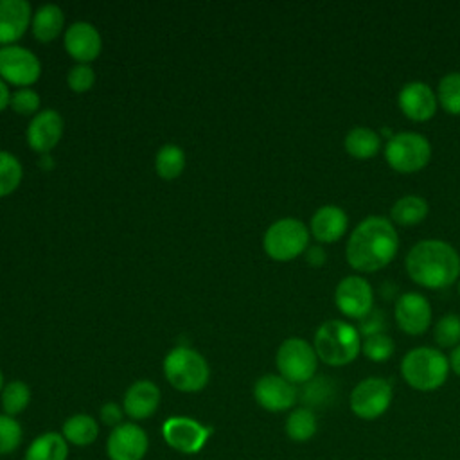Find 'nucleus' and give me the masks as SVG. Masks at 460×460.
<instances>
[{"label":"nucleus","instance_id":"f257e3e1","mask_svg":"<svg viewBox=\"0 0 460 460\" xmlns=\"http://www.w3.org/2000/svg\"><path fill=\"white\" fill-rule=\"evenodd\" d=\"M399 250V237L394 225L383 216L365 217L350 234L345 257L358 271H377L388 266Z\"/></svg>","mask_w":460,"mask_h":460},{"label":"nucleus","instance_id":"f03ea898","mask_svg":"<svg viewBox=\"0 0 460 460\" xmlns=\"http://www.w3.org/2000/svg\"><path fill=\"white\" fill-rule=\"evenodd\" d=\"M406 271L415 284L442 289L460 277V255L446 241L424 239L408 252Z\"/></svg>","mask_w":460,"mask_h":460},{"label":"nucleus","instance_id":"7ed1b4c3","mask_svg":"<svg viewBox=\"0 0 460 460\" xmlns=\"http://www.w3.org/2000/svg\"><path fill=\"white\" fill-rule=\"evenodd\" d=\"M313 347L318 359L331 367L352 363L361 350V338L354 325L345 320H327L316 332Z\"/></svg>","mask_w":460,"mask_h":460},{"label":"nucleus","instance_id":"20e7f679","mask_svg":"<svg viewBox=\"0 0 460 460\" xmlns=\"http://www.w3.org/2000/svg\"><path fill=\"white\" fill-rule=\"evenodd\" d=\"M401 374L411 388L419 392H433L446 383L449 359L437 349L417 347L402 358Z\"/></svg>","mask_w":460,"mask_h":460},{"label":"nucleus","instance_id":"39448f33","mask_svg":"<svg viewBox=\"0 0 460 460\" xmlns=\"http://www.w3.org/2000/svg\"><path fill=\"white\" fill-rule=\"evenodd\" d=\"M164 376L174 390L194 394L207 386L210 368L207 359L198 350L178 345L164 359Z\"/></svg>","mask_w":460,"mask_h":460},{"label":"nucleus","instance_id":"423d86ee","mask_svg":"<svg viewBox=\"0 0 460 460\" xmlns=\"http://www.w3.org/2000/svg\"><path fill=\"white\" fill-rule=\"evenodd\" d=\"M264 252L279 262L293 261L309 246L307 226L295 217H282L268 226L262 237Z\"/></svg>","mask_w":460,"mask_h":460},{"label":"nucleus","instance_id":"0eeeda50","mask_svg":"<svg viewBox=\"0 0 460 460\" xmlns=\"http://www.w3.org/2000/svg\"><path fill=\"white\" fill-rule=\"evenodd\" d=\"M279 374L293 385H305L318 368V356L311 343L302 338L284 340L275 356Z\"/></svg>","mask_w":460,"mask_h":460},{"label":"nucleus","instance_id":"6e6552de","mask_svg":"<svg viewBox=\"0 0 460 460\" xmlns=\"http://www.w3.org/2000/svg\"><path fill=\"white\" fill-rule=\"evenodd\" d=\"M385 158L397 172H417L428 165L431 146L426 137L413 131L395 133L385 146Z\"/></svg>","mask_w":460,"mask_h":460},{"label":"nucleus","instance_id":"1a4fd4ad","mask_svg":"<svg viewBox=\"0 0 460 460\" xmlns=\"http://www.w3.org/2000/svg\"><path fill=\"white\" fill-rule=\"evenodd\" d=\"M212 435V428L185 415H172L162 424L165 444L183 455L199 453Z\"/></svg>","mask_w":460,"mask_h":460},{"label":"nucleus","instance_id":"9d476101","mask_svg":"<svg viewBox=\"0 0 460 460\" xmlns=\"http://www.w3.org/2000/svg\"><path fill=\"white\" fill-rule=\"evenodd\" d=\"M392 385L383 377H367L359 381L350 392V410L363 420H374L381 417L392 404Z\"/></svg>","mask_w":460,"mask_h":460},{"label":"nucleus","instance_id":"9b49d317","mask_svg":"<svg viewBox=\"0 0 460 460\" xmlns=\"http://www.w3.org/2000/svg\"><path fill=\"white\" fill-rule=\"evenodd\" d=\"M40 59L20 45L0 49V77L14 86H31L40 79Z\"/></svg>","mask_w":460,"mask_h":460},{"label":"nucleus","instance_id":"f8f14e48","mask_svg":"<svg viewBox=\"0 0 460 460\" xmlns=\"http://www.w3.org/2000/svg\"><path fill=\"white\" fill-rule=\"evenodd\" d=\"M334 302L341 314L361 320L374 309V291L363 277L349 275L338 282Z\"/></svg>","mask_w":460,"mask_h":460},{"label":"nucleus","instance_id":"ddd939ff","mask_svg":"<svg viewBox=\"0 0 460 460\" xmlns=\"http://www.w3.org/2000/svg\"><path fill=\"white\" fill-rule=\"evenodd\" d=\"M149 449L146 429L135 422H122L113 428L106 440L110 460H142Z\"/></svg>","mask_w":460,"mask_h":460},{"label":"nucleus","instance_id":"4468645a","mask_svg":"<svg viewBox=\"0 0 460 460\" xmlns=\"http://www.w3.org/2000/svg\"><path fill=\"white\" fill-rule=\"evenodd\" d=\"M253 397L261 408L271 413L291 410L298 399V392L293 383L280 374L261 376L253 385Z\"/></svg>","mask_w":460,"mask_h":460},{"label":"nucleus","instance_id":"2eb2a0df","mask_svg":"<svg viewBox=\"0 0 460 460\" xmlns=\"http://www.w3.org/2000/svg\"><path fill=\"white\" fill-rule=\"evenodd\" d=\"M395 322L410 336L424 334L431 323V305L420 293H402L395 302Z\"/></svg>","mask_w":460,"mask_h":460},{"label":"nucleus","instance_id":"dca6fc26","mask_svg":"<svg viewBox=\"0 0 460 460\" xmlns=\"http://www.w3.org/2000/svg\"><path fill=\"white\" fill-rule=\"evenodd\" d=\"M437 97L429 84L422 81L406 83L397 95V104L401 111L415 122L429 120L437 110Z\"/></svg>","mask_w":460,"mask_h":460},{"label":"nucleus","instance_id":"f3484780","mask_svg":"<svg viewBox=\"0 0 460 460\" xmlns=\"http://www.w3.org/2000/svg\"><path fill=\"white\" fill-rule=\"evenodd\" d=\"M102 49L99 31L88 22H75L65 31V50L77 63L88 65L97 59Z\"/></svg>","mask_w":460,"mask_h":460},{"label":"nucleus","instance_id":"a211bd4d","mask_svg":"<svg viewBox=\"0 0 460 460\" xmlns=\"http://www.w3.org/2000/svg\"><path fill=\"white\" fill-rule=\"evenodd\" d=\"M61 135H63V119L56 110H43L36 113L27 126L29 147L41 155L54 149Z\"/></svg>","mask_w":460,"mask_h":460},{"label":"nucleus","instance_id":"6ab92c4d","mask_svg":"<svg viewBox=\"0 0 460 460\" xmlns=\"http://www.w3.org/2000/svg\"><path fill=\"white\" fill-rule=\"evenodd\" d=\"M160 399V388L149 379H140L128 386L122 397V410L129 419L144 420L156 413Z\"/></svg>","mask_w":460,"mask_h":460},{"label":"nucleus","instance_id":"aec40b11","mask_svg":"<svg viewBox=\"0 0 460 460\" xmlns=\"http://www.w3.org/2000/svg\"><path fill=\"white\" fill-rule=\"evenodd\" d=\"M32 22L31 4L25 0H0V45L18 41Z\"/></svg>","mask_w":460,"mask_h":460},{"label":"nucleus","instance_id":"412c9836","mask_svg":"<svg viewBox=\"0 0 460 460\" xmlns=\"http://www.w3.org/2000/svg\"><path fill=\"white\" fill-rule=\"evenodd\" d=\"M347 225L349 219L343 208L323 205L311 217V234L320 243H334L345 234Z\"/></svg>","mask_w":460,"mask_h":460},{"label":"nucleus","instance_id":"4be33fe9","mask_svg":"<svg viewBox=\"0 0 460 460\" xmlns=\"http://www.w3.org/2000/svg\"><path fill=\"white\" fill-rule=\"evenodd\" d=\"M23 460H68V442L61 431H45L27 446Z\"/></svg>","mask_w":460,"mask_h":460},{"label":"nucleus","instance_id":"5701e85b","mask_svg":"<svg viewBox=\"0 0 460 460\" xmlns=\"http://www.w3.org/2000/svg\"><path fill=\"white\" fill-rule=\"evenodd\" d=\"M63 25H65V14L61 7L56 4L41 5L31 22L32 36L41 43H50L52 40H56L61 34Z\"/></svg>","mask_w":460,"mask_h":460},{"label":"nucleus","instance_id":"b1692460","mask_svg":"<svg viewBox=\"0 0 460 460\" xmlns=\"http://www.w3.org/2000/svg\"><path fill=\"white\" fill-rule=\"evenodd\" d=\"M61 435L68 446L86 447L99 437V422L88 413H74L61 424Z\"/></svg>","mask_w":460,"mask_h":460},{"label":"nucleus","instance_id":"393cba45","mask_svg":"<svg viewBox=\"0 0 460 460\" xmlns=\"http://www.w3.org/2000/svg\"><path fill=\"white\" fill-rule=\"evenodd\" d=\"M345 151L358 158V160H367L370 156H374L379 147H381V137L367 126H354L343 140Z\"/></svg>","mask_w":460,"mask_h":460},{"label":"nucleus","instance_id":"a878e982","mask_svg":"<svg viewBox=\"0 0 460 460\" xmlns=\"http://www.w3.org/2000/svg\"><path fill=\"white\" fill-rule=\"evenodd\" d=\"M286 435L293 442H307L314 437L318 429V420L316 413L311 408L300 406L289 411L286 424H284Z\"/></svg>","mask_w":460,"mask_h":460},{"label":"nucleus","instance_id":"bb28decb","mask_svg":"<svg viewBox=\"0 0 460 460\" xmlns=\"http://www.w3.org/2000/svg\"><path fill=\"white\" fill-rule=\"evenodd\" d=\"M428 201L422 196H415V194H408L399 198L390 210V217L392 221H395L397 225L402 226H411L420 223L426 216H428Z\"/></svg>","mask_w":460,"mask_h":460},{"label":"nucleus","instance_id":"cd10ccee","mask_svg":"<svg viewBox=\"0 0 460 460\" xmlns=\"http://www.w3.org/2000/svg\"><path fill=\"white\" fill-rule=\"evenodd\" d=\"M155 169L160 178L174 180L185 169V153L174 144H165L158 149L155 158Z\"/></svg>","mask_w":460,"mask_h":460},{"label":"nucleus","instance_id":"c85d7f7f","mask_svg":"<svg viewBox=\"0 0 460 460\" xmlns=\"http://www.w3.org/2000/svg\"><path fill=\"white\" fill-rule=\"evenodd\" d=\"M0 401H2L4 413L11 415V417H16L22 411H25V408L29 406V402H31V388H29L27 383H23L20 379L9 381L4 386L2 394H0Z\"/></svg>","mask_w":460,"mask_h":460},{"label":"nucleus","instance_id":"c756f323","mask_svg":"<svg viewBox=\"0 0 460 460\" xmlns=\"http://www.w3.org/2000/svg\"><path fill=\"white\" fill-rule=\"evenodd\" d=\"M22 178L23 171L20 160L7 151H0V198L14 192Z\"/></svg>","mask_w":460,"mask_h":460},{"label":"nucleus","instance_id":"7c9ffc66","mask_svg":"<svg viewBox=\"0 0 460 460\" xmlns=\"http://www.w3.org/2000/svg\"><path fill=\"white\" fill-rule=\"evenodd\" d=\"M437 101L447 113L460 115V72H449L438 81Z\"/></svg>","mask_w":460,"mask_h":460},{"label":"nucleus","instance_id":"2f4dec72","mask_svg":"<svg viewBox=\"0 0 460 460\" xmlns=\"http://www.w3.org/2000/svg\"><path fill=\"white\" fill-rule=\"evenodd\" d=\"M334 392V385L327 377H313L304 385L302 401L305 402V408H320L331 402Z\"/></svg>","mask_w":460,"mask_h":460},{"label":"nucleus","instance_id":"473e14b6","mask_svg":"<svg viewBox=\"0 0 460 460\" xmlns=\"http://www.w3.org/2000/svg\"><path fill=\"white\" fill-rule=\"evenodd\" d=\"M23 438L22 424L16 420V417L0 413V456L14 453Z\"/></svg>","mask_w":460,"mask_h":460},{"label":"nucleus","instance_id":"72a5a7b5","mask_svg":"<svg viewBox=\"0 0 460 460\" xmlns=\"http://www.w3.org/2000/svg\"><path fill=\"white\" fill-rule=\"evenodd\" d=\"M433 338L438 347H456L460 345V316L455 313L444 314L433 329Z\"/></svg>","mask_w":460,"mask_h":460},{"label":"nucleus","instance_id":"f704fd0d","mask_svg":"<svg viewBox=\"0 0 460 460\" xmlns=\"http://www.w3.org/2000/svg\"><path fill=\"white\" fill-rule=\"evenodd\" d=\"M361 350H363V354H365L370 361L383 363V361H386V359L394 354L395 345H394V340H392L388 334L379 332V334L367 336V338L361 341Z\"/></svg>","mask_w":460,"mask_h":460},{"label":"nucleus","instance_id":"c9c22d12","mask_svg":"<svg viewBox=\"0 0 460 460\" xmlns=\"http://www.w3.org/2000/svg\"><path fill=\"white\" fill-rule=\"evenodd\" d=\"M93 83H95V74L90 65L77 63L66 74V84L75 93L88 92L93 86Z\"/></svg>","mask_w":460,"mask_h":460},{"label":"nucleus","instance_id":"e433bc0d","mask_svg":"<svg viewBox=\"0 0 460 460\" xmlns=\"http://www.w3.org/2000/svg\"><path fill=\"white\" fill-rule=\"evenodd\" d=\"M18 115H32L40 108V95L32 88H18L9 104Z\"/></svg>","mask_w":460,"mask_h":460},{"label":"nucleus","instance_id":"4c0bfd02","mask_svg":"<svg viewBox=\"0 0 460 460\" xmlns=\"http://www.w3.org/2000/svg\"><path fill=\"white\" fill-rule=\"evenodd\" d=\"M359 334H363L365 338L367 336H372V334H379L383 332L385 329V313L381 309H372L367 316H363L359 320V325L356 327Z\"/></svg>","mask_w":460,"mask_h":460},{"label":"nucleus","instance_id":"58836bf2","mask_svg":"<svg viewBox=\"0 0 460 460\" xmlns=\"http://www.w3.org/2000/svg\"><path fill=\"white\" fill-rule=\"evenodd\" d=\"M124 410H122V404L119 402H113V401H108L101 406L99 410V419L102 424L110 426L111 429L117 428L119 424H122V417H124Z\"/></svg>","mask_w":460,"mask_h":460},{"label":"nucleus","instance_id":"ea45409f","mask_svg":"<svg viewBox=\"0 0 460 460\" xmlns=\"http://www.w3.org/2000/svg\"><path fill=\"white\" fill-rule=\"evenodd\" d=\"M327 259V253L323 250V246L320 244H314V246H307L305 250V261L311 264V266H322Z\"/></svg>","mask_w":460,"mask_h":460},{"label":"nucleus","instance_id":"a19ab883","mask_svg":"<svg viewBox=\"0 0 460 460\" xmlns=\"http://www.w3.org/2000/svg\"><path fill=\"white\" fill-rule=\"evenodd\" d=\"M11 104V93L5 81L0 77V111H4Z\"/></svg>","mask_w":460,"mask_h":460},{"label":"nucleus","instance_id":"79ce46f5","mask_svg":"<svg viewBox=\"0 0 460 460\" xmlns=\"http://www.w3.org/2000/svg\"><path fill=\"white\" fill-rule=\"evenodd\" d=\"M449 368H453V372L456 376H460V345H456L453 350H451V356H449Z\"/></svg>","mask_w":460,"mask_h":460},{"label":"nucleus","instance_id":"37998d69","mask_svg":"<svg viewBox=\"0 0 460 460\" xmlns=\"http://www.w3.org/2000/svg\"><path fill=\"white\" fill-rule=\"evenodd\" d=\"M4 386H5V383H4V374H2V370H0V394H2Z\"/></svg>","mask_w":460,"mask_h":460},{"label":"nucleus","instance_id":"c03bdc74","mask_svg":"<svg viewBox=\"0 0 460 460\" xmlns=\"http://www.w3.org/2000/svg\"><path fill=\"white\" fill-rule=\"evenodd\" d=\"M458 295H460V282H458Z\"/></svg>","mask_w":460,"mask_h":460}]
</instances>
